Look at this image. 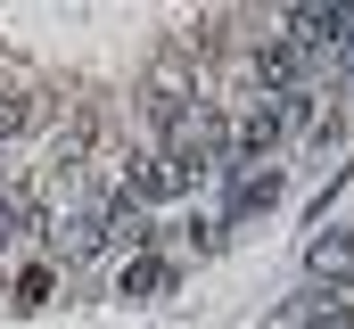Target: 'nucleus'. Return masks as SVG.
Here are the masks:
<instances>
[{
    "label": "nucleus",
    "mask_w": 354,
    "mask_h": 329,
    "mask_svg": "<svg viewBox=\"0 0 354 329\" xmlns=\"http://www.w3.org/2000/svg\"><path fill=\"white\" fill-rule=\"evenodd\" d=\"M330 305H338V297H330V288H313V280H305V288H297V297H288V305H280V329H313V321H322V313H330Z\"/></svg>",
    "instance_id": "obj_7"
},
{
    "label": "nucleus",
    "mask_w": 354,
    "mask_h": 329,
    "mask_svg": "<svg viewBox=\"0 0 354 329\" xmlns=\"http://www.w3.org/2000/svg\"><path fill=\"white\" fill-rule=\"evenodd\" d=\"M17 313H41L50 305V263H33V272H17V297H8Z\"/></svg>",
    "instance_id": "obj_9"
},
{
    "label": "nucleus",
    "mask_w": 354,
    "mask_h": 329,
    "mask_svg": "<svg viewBox=\"0 0 354 329\" xmlns=\"http://www.w3.org/2000/svg\"><path fill=\"white\" fill-rule=\"evenodd\" d=\"M33 231V198H17V189H0V255Z\"/></svg>",
    "instance_id": "obj_8"
},
{
    "label": "nucleus",
    "mask_w": 354,
    "mask_h": 329,
    "mask_svg": "<svg viewBox=\"0 0 354 329\" xmlns=\"http://www.w3.org/2000/svg\"><path fill=\"white\" fill-rule=\"evenodd\" d=\"M189 189H198V173H181V164L157 157V149L124 164V198H140V206H157V198H189Z\"/></svg>",
    "instance_id": "obj_2"
},
{
    "label": "nucleus",
    "mask_w": 354,
    "mask_h": 329,
    "mask_svg": "<svg viewBox=\"0 0 354 329\" xmlns=\"http://www.w3.org/2000/svg\"><path fill=\"white\" fill-rule=\"evenodd\" d=\"M25 124H33V107H25V99H0V149H8Z\"/></svg>",
    "instance_id": "obj_10"
},
{
    "label": "nucleus",
    "mask_w": 354,
    "mask_h": 329,
    "mask_svg": "<svg viewBox=\"0 0 354 329\" xmlns=\"http://www.w3.org/2000/svg\"><path fill=\"white\" fill-rule=\"evenodd\" d=\"M189 99H198V82H189V66H181V50H165V58L149 66V91H140V107H149L157 124H174Z\"/></svg>",
    "instance_id": "obj_4"
},
{
    "label": "nucleus",
    "mask_w": 354,
    "mask_h": 329,
    "mask_svg": "<svg viewBox=\"0 0 354 329\" xmlns=\"http://www.w3.org/2000/svg\"><path fill=\"white\" fill-rule=\"evenodd\" d=\"M305 280L330 288V297H346L354 288V231H322V239L305 247Z\"/></svg>",
    "instance_id": "obj_3"
},
{
    "label": "nucleus",
    "mask_w": 354,
    "mask_h": 329,
    "mask_svg": "<svg viewBox=\"0 0 354 329\" xmlns=\"http://www.w3.org/2000/svg\"><path fill=\"white\" fill-rule=\"evenodd\" d=\"M313 329H354V297H338V305H330V313H322Z\"/></svg>",
    "instance_id": "obj_11"
},
{
    "label": "nucleus",
    "mask_w": 354,
    "mask_h": 329,
    "mask_svg": "<svg viewBox=\"0 0 354 329\" xmlns=\"http://www.w3.org/2000/svg\"><path fill=\"white\" fill-rule=\"evenodd\" d=\"M165 280H174V272H165L157 255H132V263L115 272V297H124V305H140V297H165Z\"/></svg>",
    "instance_id": "obj_6"
},
{
    "label": "nucleus",
    "mask_w": 354,
    "mask_h": 329,
    "mask_svg": "<svg viewBox=\"0 0 354 329\" xmlns=\"http://www.w3.org/2000/svg\"><path fill=\"white\" fill-rule=\"evenodd\" d=\"M99 206H107V198H83V189H66V206H58V214H50V255H58V263H91V255H99Z\"/></svg>",
    "instance_id": "obj_1"
},
{
    "label": "nucleus",
    "mask_w": 354,
    "mask_h": 329,
    "mask_svg": "<svg viewBox=\"0 0 354 329\" xmlns=\"http://www.w3.org/2000/svg\"><path fill=\"white\" fill-rule=\"evenodd\" d=\"M99 239H115V247H132V255H149V206L115 189V198L99 206Z\"/></svg>",
    "instance_id": "obj_5"
}]
</instances>
